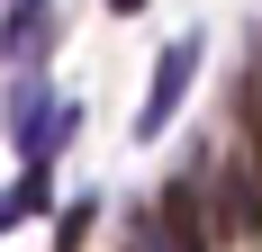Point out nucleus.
<instances>
[{
	"instance_id": "1",
	"label": "nucleus",
	"mask_w": 262,
	"mask_h": 252,
	"mask_svg": "<svg viewBox=\"0 0 262 252\" xmlns=\"http://www.w3.org/2000/svg\"><path fill=\"white\" fill-rule=\"evenodd\" d=\"M63 135H73V108L46 90V72H18L9 81V153L18 162H46Z\"/></svg>"
},
{
	"instance_id": "2",
	"label": "nucleus",
	"mask_w": 262,
	"mask_h": 252,
	"mask_svg": "<svg viewBox=\"0 0 262 252\" xmlns=\"http://www.w3.org/2000/svg\"><path fill=\"white\" fill-rule=\"evenodd\" d=\"M199 54H208V36L190 27V36H172V45L154 54V90H145V108H136V135H163L172 126V108L190 99V81H199Z\"/></svg>"
},
{
	"instance_id": "3",
	"label": "nucleus",
	"mask_w": 262,
	"mask_h": 252,
	"mask_svg": "<svg viewBox=\"0 0 262 252\" xmlns=\"http://www.w3.org/2000/svg\"><path fill=\"white\" fill-rule=\"evenodd\" d=\"M46 45H54V0H9V81L46 72Z\"/></svg>"
},
{
	"instance_id": "4",
	"label": "nucleus",
	"mask_w": 262,
	"mask_h": 252,
	"mask_svg": "<svg viewBox=\"0 0 262 252\" xmlns=\"http://www.w3.org/2000/svg\"><path fill=\"white\" fill-rule=\"evenodd\" d=\"M27 216H46V162H18V189H9V216L0 225H27Z\"/></svg>"
},
{
	"instance_id": "5",
	"label": "nucleus",
	"mask_w": 262,
	"mask_h": 252,
	"mask_svg": "<svg viewBox=\"0 0 262 252\" xmlns=\"http://www.w3.org/2000/svg\"><path fill=\"white\" fill-rule=\"evenodd\" d=\"M91 216H100V198H73V207H63V225H54V252H81Z\"/></svg>"
},
{
	"instance_id": "6",
	"label": "nucleus",
	"mask_w": 262,
	"mask_h": 252,
	"mask_svg": "<svg viewBox=\"0 0 262 252\" xmlns=\"http://www.w3.org/2000/svg\"><path fill=\"white\" fill-rule=\"evenodd\" d=\"M154 216H163V207H154ZM154 216H127V243H118V252H163L172 225H154Z\"/></svg>"
},
{
	"instance_id": "7",
	"label": "nucleus",
	"mask_w": 262,
	"mask_h": 252,
	"mask_svg": "<svg viewBox=\"0 0 262 252\" xmlns=\"http://www.w3.org/2000/svg\"><path fill=\"white\" fill-rule=\"evenodd\" d=\"M108 9H118V18H136V9H145V0H108Z\"/></svg>"
}]
</instances>
